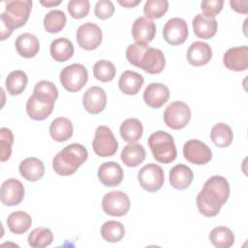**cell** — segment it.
Listing matches in <instances>:
<instances>
[{
	"label": "cell",
	"instance_id": "21",
	"mask_svg": "<svg viewBox=\"0 0 248 248\" xmlns=\"http://www.w3.org/2000/svg\"><path fill=\"white\" fill-rule=\"evenodd\" d=\"M212 57V49L210 46L204 42L197 41L190 45L187 50L188 62L196 67L207 64Z\"/></svg>",
	"mask_w": 248,
	"mask_h": 248
},
{
	"label": "cell",
	"instance_id": "45",
	"mask_svg": "<svg viewBox=\"0 0 248 248\" xmlns=\"http://www.w3.org/2000/svg\"><path fill=\"white\" fill-rule=\"evenodd\" d=\"M230 5L232 10H234L237 13L246 15L248 12V1H230Z\"/></svg>",
	"mask_w": 248,
	"mask_h": 248
},
{
	"label": "cell",
	"instance_id": "7",
	"mask_svg": "<svg viewBox=\"0 0 248 248\" xmlns=\"http://www.w3.org/2000/svg\"><path fill=\"white\" fill-rule=\"evenodd\" d=\"M92 147L99 157H109L116 153L118 141L111 130L107 126H99L95 131Z\"/></svg>",
	"mask_w": 248,
	"mask_h": 248
},
{
	"label": "cell",
	"instance_id": "38",
	"mask_svg": "<svg viewBox=\"0 0 248 248\" xmlns=\"http://www.w3.org/2000/svg\"><path fill=\"white\" fill-rule=\"evenodd\" d=\"M66 20V15L63 11L52 10L45 16L44 27L48 33H58L65 27Z\"/></svg>",
	"mask_w": 248,
	"mask_h": 248
},
{
	"label": "cell",
	"instance_id": "26",
	"mask_svg": "<svg viewBox=\"0 0 248 248\" xmlns=\"http://www.w3.org/2000/svg\"><path fill=\"white\" fill-rule=\"evenodd\" d=\"M143 77L134 71H125L121 74L118 86L121 92L126 95H136L143 84Z\"/></svg>",
	"mask_w": 248,
	"mask_h": 248
},
{
	"label": "cell",
	"instance_id": "35",
	"mask_svg": "<svg viewBox=\"0 0 248 248\" xmlns=\"http://www.w3.org/2000/svg\"><path fill=\"white\" fill-rule=\"evenodd\" d=\"M101 235L108 242H118L125 235V228L118 221H107L101 227Z\"/></svg>",
	"mask_w": 248,
	"mask_h": 248
},
{
	"label": "cell",
	"instance_id": "32",
	"mask_svg": "<svg viewBox=\"0 0 248 248\" xmlns=\"http://www.w3.org/2000/svg\"><path fill=\"white\" fill-rule=\"evenodd\" d=\"M212 142L220 148L228 147L233 140V134L231 127L225 123L215 124L210 132Z\"/></svg>",
	"mask_w": 248,
	"mask_h": 248
},
{
	"label": "cell",
	"instance_id": "25",
	"mask_svg": "<svg viewBox=\"0 0 248 248\" xmlns=\"http://www.w3.org/2000/svg\"><path fill=\"white\" fill-rule=\"evenodd\" d=\"M170 185L178 190L186 189L190 186L193 181L194 173L192 170L183 164L175 165L170 170Z\"/></svg>",
	"mask_w": 248,
	"mask_h": 248
},
{
	"label": "cell",
	"instance_id": "1",
	"mask_svg": "<svg viewBox=\"0 0 248 248\" xmlns=\"http://www.w3.org/2000/svg\"><path fill=\"white\" fill-rule=\"evenodd\" d=\"M126 58L130 64L151 75L160 74L166 66L163 51L142 43L130 45L126 49Z\"/></svg>",
	"mask_w": 248,
	"mask_h": 248
},
{
	"label": "cell",
	"instance_id": "33",
	"mask_svg": "<svg viewBox=\"0 0 248 248\" xmlns=\"http://www.w3.org/2000/svg\"><path fill=\"white\" fill-rule=\"evenodd\" d=\"M28 82L27 75L20 70L11 72L6 78V89L10 95L16 96L21 94L26 88Z\"/></svg>",
	"mask_w": 248,
	"mask_h": 248
},
{
	"label": "cell",
	"instance_id": "44",
	"mask_svg": "<svg viewBox=\"0 0 248 248\" xmlns=\"http://www.w3.org/2000/svg\"><path fill=\"white\" fill-rule=\"evenodd\" d=\"M223 0H204L201 4V9L204 16L214 17L223 9Z\"/></svg>",
	"mask_w": 248,
	"mask_h": 248
},
{
	"label": "cell",
	"instance_id": "46",
	"mask_svg": "<svg viewBox=\"0 0 248 248\" xmlns=\"http://www.w3.org/2000/svg\"><path fill=\"white\" fill-rule=\"evenodd\" d=\"M118 3L121 6L126 7V8H134V7H136L137 5H139L140 3V0H124V1L119 0Z\"/></svg>",
	"mask_w": 248,
	"mask_h": 248
},
{
	"label": "cell",
	"instance_id": "11",
	"mask_svg": "<svg viewBox=\"0 0 248 248\" xmlns=\"http://www.w3.org/2000/svg\"><path fill=\"white\" fill-rule=\"evenodd\" d=\"M76 38L78 46L82 49L93 50L101 45L103 33L97 24L85 22L78 28Z\"/></svg>",
	"mask_w": 248,
	"mask_h": 248
},
{
	"label": "cell",
	"instance_id": "6",
	"mask_svg": "<svg viewBox=\"0 0 248 248\" xmlns=\"http://www.w3.org/2000/svg\"><path fill=\"white\" fill-rule=\"evenodd\" d=\"M62 86L69 92L79 91L88 80V72L82 64L75 63L65 67L59 76Z\"/></svg>",
	"mask_w": 248,
	"mask_h": 248
},
{
	"label": "cell",
	"instance_id": "2",
	"mask_svg": "<svg viewBox=\"0 0 248 248\" xmlns=\"http://www.w3.org/2000/svg\"><path fill=\"white\" fill-rule=\"evenodd\" d=\"M31 0H8L5 2V12L0 15L1 40L10 37L13 31L23 26L30 16Z\"/></svg>",
	"mask_w": 248,
	"mask_h": 248
},
{
	"label": "cell",
	"instance_id": "31",
	"mask_svg": "<svg viewBox=\"0 0 248 248\" xmlns=\"http://www.w3.org/2000/svg\"><path fill=\"white\" fill-rule=\"evenodd\" d=\"M7 225L13 233L22 234L30 229L32 225V219L30 215L25 211H14L8 216Z\"/></svg>",
	"mask_w": 248,
	"mask_h": 248
},
{
	"label": "cell",
	"instance_id": "37",
	"mask_svg": "<svg viewBox=\"0 0 248 248\" xmlns=\"http://www.w3.org/2000/svg\"><path fill=\"white\" fill-rule=\"evenodd\" d=\"M203 187L216 193L222 200L224 204L227 202L230 196V185L228 180L221 175H213L209 177L203 184Z\"/></svg>",
	"mask_w": 248,
	"mask_h": 248
},
{
	"label": "cell",
	"instance_id": "15",
	"mask_svg": "<svg viewBox=\"0 0 248 248\" xmlns=\"http://www.w3.org/2000/svg\"><path fill=\"white\" fill-rule=\"evenodd\" d=\"M24 186L19 180L9 178L2 183L0 194L1 202L8 206L19 204L24 198Z\"/></svg>",
	"mask_w": 248,
	"mask_h": 248
},
{
	"label": "cell",
	"instance_id": "12",
	"mask_svg": "<svg viewBox=\"0 0 248 248\" xmlns=\"http://www.w3.org/2000/svg\"><path fill=\"white\" fill-rule=\"evenodd\" d=\"M184 158L195 165H205L212 158L211 149L199 140H189L183 145Z\"/></svg>",
	"mask_w": 248,
	"mask_h": 248
},
{
	"label": "cell",
	"instance_id": "9",
	"mask_svg": "<svg viewBox=\"0 0 248 248\" xmlns=\"http://www.w3.org/2000/svg\"><path fill=\"white\" fill-rule=\"evenodd\" d=\"M138 180L142 189L153 193L160 190L165 181L163 169L157 164H147L138 172Z\"/></svg>",
	"mask_w": 248,
	"mask_h": 248
},
{
	"label": "cell",
	"instance_id": "40",
	"mask_svg": "<svg viewBox=\"0 0 248 248\" xmlns=\"http://www.w3.org/2000/svg\"><path fill=\"white\" fill-rule=\"evenodd\" d=\"M168 8L167 0H147L143 7V14L148 19L160 18L167 13Z\"/></svg>",
	"mask_w": 248,
	"mask_h": 248
},
{
	"label": "cell",
	"instance_id": "43",
	"mask_svg": "<svg viewBox=\"0 0 248 248\" xmlns=\"http://www.w3.org/2000/svg\"><path fill=\"white\" fill-rule=\"evenodd\" d=\"M114 13V5L109 0H99L95 5V16L100 19H107Z\"/></svg>",
	"mask_w": 248,
	"mask_h": 248
},
{
	"label": "cell",
	"instance_id": "10",
	"mask_svg": "<svg viewBox=\"0 0 248 248\" xmlns=\"http://www.w3.org/2000/svg\"><path fill=\"white\" fill-rule=\"evenodd\" d=\"M102 207L109 216H123L128 213L131 202L126 193L116 190L107 193L102 200Z\"/></svg>",
	"mask_w": 248,
	"mask_h": 248
},
{
	"label": "cell",
	"instance_id": "4",
	"mask_svg": "<svg viewBox=\"0 0 248 248\" xmlns=\"http://www.w3.org/2000/svg\"><path fill=\"white\" fill-rule=\"evenodd\" d=\"M148 146L156 161L162 164H170L177 156L176 147L172 136L165 131H157L148 138Z\"/></svg>",
	"mask_w": 248,
	"mask_h": 248
},
{
	"label": "cell",
	"instance_id": "42",
	"mask_svg": "<svg viewBox=\"0 0 248 248\" xmlns=\"http://www.w3.org/2000/svg\"><path fill=\"white\" fill-rule=\"evenodd\" d=\"M68 12L73 18H82L86 16L90 10L88 0H71L67 5Z\"/></svg>",
	"mask_w": 248,
	"mask_h": 248
},
{
	"label": "cell",
	"instance_id": "13",
	"mask_svg": "<svg viewBox=\"0 0 248 248\" xmlns=\"http://www.w3.org/2000/svg\"><path fill=\"white\" fill-rule=\"evenodd\" d=\"M188 34V25L186 21L180 17H172L169 19L163 28V37L165 41L171 46L183 44L186 41Z\"/></svg>",
	"mask_w": 248,
	"mask_h": 248
},
{
	"label": "cell",
	"instance_id": "47",
	"mask_svg": "<svg viewBox=\"0 0 248 248\" xmlns=\"http://www.w3.org/2000/svg\"><path fill=\"white\" fill-rule=\"evenodd\" d=\"M40 3L45 6V7H53V6H57L61 3L60 0L58 1H51V0H46V1H44V0H41Z\"/></svg>",
	"mask_w": 248,
	"mask_h": 248
},
{
	"label": "cell",
	"instance_id": "22",
	"mask_svg": "<svg viewBox=\"0 0 248 248\" xmlns=\"http://www.w3.org/2000/svg\"><path fill=\"white\" fill-rule=\"evenodd\" d=\"M193 30L197 37L201 39H210L212 38L217 31V20L214 17H209L203 14H198L193 21Z\"/></svg>",
	"mask_w": 248,
	"mask_h": 248
},
{
	"label": "cell",
	"instance_id": "5",
	"mask_svg": "<svg viewBox=\"0 0 248 248\" xmlns=\"http://www.w3.org/2000/svg\"><path fill=\"white\" fill-rule=\"evenodd\" d=\"M56 100L57 98L53 95L34 89L33 95L27 100L26 112L33 120H45L52 112Z\"/></svg>",
	"mask_w": 248,
	"mask_h": 248
},
{
	"label": "cell",
	"instance_id": "24",
	"mask_svg": "<svg viewBox=\"0 0 248 248\" xmlns=\"http://www.w3.org/2000/svg\"><path fill=\"white\" fill-rule=\"evenodd\" d=\"M19 172L28 181H38L45 174V165L39 158L28 157L19 164Z\"/></svg>",
	"mask_w": 248,
	"mask_h": 248
},
{
	"label": "cell",
	"instance_id": "18",
	"mask_svg": "<svg viewBox=\"0 0 248 248\" xmlns=\"http://www.w3.org/2000/svg\"><path fill=\"white\" fill-rule=\"evenodd\" d=\"M123 175L121 166L113 161L105 162L98 169V178L106 187L118 186L123 179Z\"/></svg>",
	"mask_w": 248,
	"mask_h": 248
},
{
	"label": "cell",
	"instance_id": "8",
	"mask_svg": "<svg viewBox=\"0 0 248 248\" xmlns=\"http://www.w3.org/2000/svg\"><path fill=\"white\" fill-rule=\"evenodd\" d=\"M191 119V109L183 102L175 101L168 105L164 112L165 124L173 130H180L187 126Z\"/></svg>",
	"mask_w": 248,
	"mask_h": 248
},
{
	"label": "cell",
	"instance_id": "41",
	"mask_svg": "<svg viewBox=\"0 0 248 248\" xmlns=\"http://www.w3.org/2000/svg\"><path fill=\"white\" fill-rule=\"evenodd\" d=\"M14 142V135L8 128L2 127L0 129V159L5 162L10 159L12 154V146Z\"/></svg>",
	"mask_w": 248,
	"mask_h": 248
},
{
	"label": "cell",
	"instance_id": "36",
	"mask_svg": "<svg viewBox=\"0 0 248 248\" xmlns=\"http://www.w3.org/2000/svg\"><path fill=\"white\" fill-rule=\"evenodd\" d=\"M27 240L29 246L33 248H44L52 243L53 234L49 229L39 227L29 233Z\"/></svg>",
	"mask_w": 248,
	"mask_h": 248
},
{
	"label": "cell",
	"instance_id": "34",
	"mask_svg": "<svg viewBox=\"0 0 248 248\" xmlns=\"http://www.w3.org/2000/svg\"><path fill=\"white\" fill-rule=\"evenodd\" d=\"M209 240L217 248H230L234 243V234L228 227L219 226L210 232Z\"/></svg>",
	"mask_w": 248,
	"mask_h": 248
},
{
	"label": "cell",
	"instance_id": "28",
	"mask_svg": "<svg viewBox=\"0 0 248 248\" xmlns=\"http://www.w3.org/2000/svg\"><path fill=\"white\" fill-rule=\"evenodd\" d=\"M146 153L141 144L129 143L124 146L121 151L122 162L130 168L140 166L145 159Z\"/></svg>",
	"mask_w": 248,
	"mask_h": 248
},
{
	"label": "cell",
	"instance_id": "23",
	"mask_svg": "<svg viewBox=\"0 0 248 248\" xmlns=\"http://www.w3.org/2000/svg\"><path fill=\"white\" fill-rule=\"evenodd\" d=\"M15 46L20 56L31 58L38 54L40 50V42L35 35L31 33H23L16 39Z\"/></svg>",
	"mask_w": 248,
	"mask_h": 248
},
{
	"label": "cell",
	"instance_id": "17",
	"mask_svg": "<svg viewBox=\"0 0 248 248\" xmlns=\"http://www.w3.org/2000/svg\"><path fill=\"white\" fill-rule=\"evenodd\" d=\"M82 104L86 111L92 114H98L106 108L107 94L102 87L91 86L83 94Z\"/></svg>",
	"mask_w": 248,
	"mask_h": 248
},
{
	"label": "cell",
	"instance_id": "39",
	"mask_svg": "<svg viewBox=\"0 0 248 248\" xmlns=\"http://www.w3.org/2000/svg\"><path fill=\"white\" fill-rule=\"evenodd\" d=\"M116 74L114 65L108 60H99L93 66V75L102 82L111 81Z\"/></svg>",
	"mask_w": 248,
	"mask_h": 248
},
{
	"label": "cell",
	"instance_id": "29",
	"mask_svg": "<svg viewBox=\"0 0 248 248\" xmlns=\"http://www.w3.org/2000/svg\"><path fill=\"white\" fill-rule=\"evenodd\" d=\"M49 51L55 61L65 62L73 56L74 45L67 38H57L51 42Z\"/></svg>",
	"mask_w": 248,
	"mask_h": 248
},
{
	"label": "cell",
	"instance_id": "3",
	"mask_svg": "<svg viewBox=\"0 0 248 248\" xmlns=\"http://www.w3.org/2000/svg\"><path fill=\"white\" fill-rule=\"evenodd\" d=\"M88 152L80 143H71L59 151L52 160L53 170L62 176L74 174L87 160Z\"/></svg>",
	"mask_w": 248,
	"mask_h": 248
},
{
	"label": "cell",
	"instance_id": "19",
	"mask_svg": "<svg viewBox=\"0 0 248 248\" xmlns=\"http://www.w3.org/2000/svg\"><path fill=\"white\" fill-rule=\"evenodd\" d=\"M170 98V90L167 85L159 82H152L146 86L143 92L145 104L153 108H159L167 103Z\"/></svg>",
	"mask_w": 248,
	"mask_h": 248
},
{
	"label": "cell",
	"instance_id": "14",
	"mask_svg": "<svg viewBox=\"0 0 248 248\" xmlns=\"http://www.w3.org/2000/svg\"><path fill=\"white\" fill-rule=\"evenodd\" d=\"M196 201L200 213L205 217L216 216L224 204L216 193L205 187L199 192Z\"/></svg>",
	"mask_w": 248,
	"mask_h": 248
},
{
	"label": "cell",
	"instance_id": "20",
	"mask_svg": "<svg viewBox=\"0 0 248 248\" xmlns=\"http://www.w3.org/2000/svg\"><path fill=\"white\" fill-rule=\"evenodd\" d=\"M156 34V25L151 20L145 16L138 17L132 27L133 39L136 43L149 44L155 37Z\"/></svg>",
	"mask_w": 248,
	"mask_h": 248
},
{
	"label": "cell",
	"instance_id": "16",
	"mask_svg": "<svg viewBox=\"0 0 248 248\" xmlns=\"http://www.w3.org/2000/svg\"><path fill=\"white\" fill-rule=\"evenodd\" d=\"M223 62L231 71H245L248 67V46H241L229 48L223 56Z\"/></svg>",
	"mask_w": 248,
	"mask_h": 248
},
{
	"label": "cell",
	"instance_id": "30",
	"mask_svg": "<svg viewBox=\"0 0 248 248\" xmlns=\"http://www.w3.org/2000/svg\"><path fill=\"white\" fill-rule=\"evenodd\" d=\"M119 131L121 138L125 141L129 143H136L142 137L143 127L139 119L128 118L121 123Z\"/></svg>",
	"mask_w": 248,
	"mask_h": 248
},
{
	"label": "cell",
	"instance_id": "27",
	"mask_svg": "<svg viewBox=\"0 0 248 248\" xmlns=\"http://www.w3.org/2000/svg\"><path fill=\"white\" fill-rule=\"evenodd\" d=\"M74 132V127L70 119L66 117L55 118L49 126V134L52 140L58 142L68 140Z\"/></svg>",
	"mask_w": 248,
	"mask_h": 248
}]
</instances>
